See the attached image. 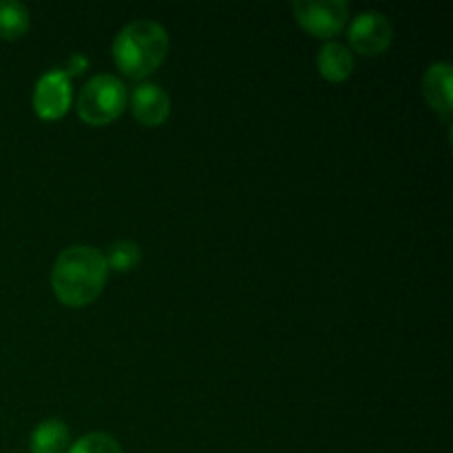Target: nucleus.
<instances>
[{"label":"nucleus","instance_id":"nucleus-1","mask_svg":"<svg viewBox=\"0 0 453 453\" xmlns=\"http://www.w3.org/2000/svg\"><path fill=\"white\" fill-rule=\"evenodd\" d=\"M109 273L104 252L97 248H65L51 268L53 295L66 308H87L102 295Z\"/></svg>","mask_w":453,"mask_h":453},{"label":"nucleus","instance_id":"nucleus-2","mask_svg":"<svg viewBox=\"0 0 453 453\" xmlns=\"http://www.w3.org/2000/svg\"><path fill=\"white\" fill-rule=\"evenodd\" d=\"M168 47H171V40H168L164 25L142 18V20H133L119 29L111 53H113L118 69L127 78L144 80L162 66V62L166 60Z\"/></svg>","mask_w":453,"mask_h":453},{"label":"nucleus","instance_id":"nucleus-3","mask_svg":"<svg viewBox=\"0 0 453 453\" xmlns=\"http://www.w3.org/2000/svg\"><path fill=\"white\" fill-rule=\"evenodd\" d=\"M128 104L127 84L111 73L93 75L78 93L75 111L88 127H106L124 113Z\"/></svg>","mask_w":453,"mask_h":453},{"label":"nucleus","instance_id":"nucleus-4","mask_svg":"<svg viewBox=\"0 0 453 453\" xmlns=\"http://www.w3.org/2000/svg\"><path fill=\"white\" fill-rule=\"evenodd\" d=\"M292 13L314 38L332 40L348 25L349 4L345 0H296Z\"/></svg>","mask_w":453,"mask_h":453},{"label":"nucleus","instance_id":"nucleus-5","mask_svg":"<svg viewBox=\"0 0 453 453\" xmlns=\"http://www.w3.org/2000/svg\"><path fill=\"white\" fill-rule=\"evenodd\" d=\"M73 102V88H71V80L62 69H51L35 82L34 104L35 115L44 122H53V119L65 118L66 111L71 109Z\"/></svg>","mask_w":453,"mask_h":453},{"label":"nucleus","instance_id":"nucleus-6","mask_svg":"<svg viewBox=\"0 0 453 453\" xmlns=\"http://www.w3.org/2000/svg\"><path fill=\"white\" fill-rule=\"evenodd\" d=\"M349 47L361 56H380L394 40V27L385 13L363 12L348 27Z\"/></svg>","mask_w":453,"mask_h":453},{"label":"nucleus","instance_id":"nucleus-7","mask_svg":"<svg viewBox=\"0 0 453 453\" xmlns=\"http://www.w3.org/2000/svg\"><path fill=\"white\" fill-rule=\"evenodd\" d=\"M131 113L144 127H162L171 115V97L159 84L142 82L128 97Z\"/></svg>","mask_w":453,"mask_h":453},{"label":"nucleus","instance_id":"nucleus-8","mask_svg":"<svg viewBox=\"0 0 453 453\" xmlns=\"http://www.w3.org/2000/svg\"><path fill=\"white\" fill-rule=\"evenodd\" d=\"M453 69L449 62H436L429 66L423 75V96L434 111L442 119H449L453 111V93H451Z\"/></svg>","mask_w":453,"mask_h":453},{"label":"nucleus","instance_id":"nucleus-9","mask_svg":"<svg viewBox=\"0 0 453 453\" xmlns=\"http://www.w3.org/2000/svg\"><path fill=\"white\" fill-rule=\"evenodd\" d=\"M317 69L327 82H345L354 71V53L348 44L330 42L323 44L317 53Z\"/></svg>","mask_w":453,"mask_h":453},{"label":"nucleus","instance_id":"nucleus-10","mask_svg":"<svg viewBox=\"0 0 453 453\" xmlns=\"http://www.w3.org/2000/svg\"><path fill=\"white\" fill-rule=\"evenodd\" d=\"M71 447V434L62 420L47 418L31 432V453H66Z\"/></svg>","mask_w":453,"mask_h":453},{"label":"nucleus","instance_id":"nucleus-11","mask_svg":"<svg viewBox=\"0 0 453 453\" xmlns=\"http://www.w3.org/2000/svg\"><path fill=\"white\" fill-rule=\"evenodd\" d=\"M29 9L18 0H0V40H20L29 31Z\"/></svg>","mask_w":453,"mask_h":453},{"label":"nucleus","instance_id":"nucleus-12","mask_svg":"<svg viewBox=\"0 0 453 453\" xmlns=\"http://www.w3.org/2000/svg\"><path fill=\"white\" fill-rule=\"evenodd\" d=\"M106 265L109 270H115V273H128V270L137 268L142 261V250L135 242H115L109 246V252L104 255Z\"/></svg>","mask_w":453,"mask_h":453},{"label":"nucleus","instance_id":"nucleus-13","mask_svg":"<svg viewBox=\"0 0 453 453\" xmlns=\"http://www.w3.org/2000/svg\"><path fill=\"white\" fill-rule=\"evenodd\" d=\"M66 453H122V447L113 436L104 432H91L75 441Z\"/></svg>","mask_w":453,"mask_h":453},{"label":"nucleus","instance_id":"nucleus-14","mask_svg":"<svg viewBox=\"0 0 453 453\" xmlns=\"http://www.w3.org/2000/svg\"><path fill=\"white\" fill-rule=\"evenodd\" d=\"M88 66H91V60H88L84 53H71L69 60H66V78H78V75L87 73Z\"/></svg>","mask_w":453,"mask_h":453}]
</instances>
